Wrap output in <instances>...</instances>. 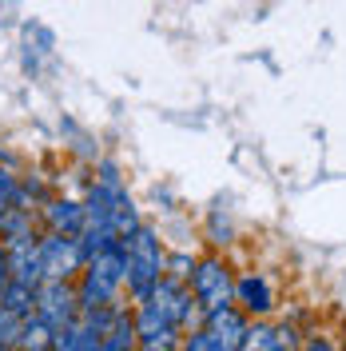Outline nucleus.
<instances>
[{
    "label": "nucleus",
    "mask_w": 346,
    "mask_h": 351,
    "mask_svg": "<svg viewBox=\"0 0 346 351\" xmlns=\"http://www.w3.org/2000/svg\"><path fill=\"white\" fill-rule=\"evenodd\" d=\"M275 331H279V348L282 351H303V339H299L295 324H275Z\"/></svg>",
    "instance_id": "nucleus-16"
},
{
    "label": "nucleus",
    "mask_w": 346,
    "mask_h": 351,
    "mask_svg": "<svg viewBox=\"0 0 346 351\" xmlns=\"http://www.w3.org/2000/svg\"><path fill=\"white\" fill-rule=\"evenodd\" d=\"M44 223H48V232L80 236L84 232V199H52L44 208Z\"/></svg>",
    "instance_id": "nucleus-10"
},
{
    "label": "nucleus",
    "mask_w": 346,
    "mask_h": 351,
    "mask_svg": "<svg viewBox=\"0 0 346 351\" xmlns=\"http://www.w3.org/2000/svg\"><path fill=\"white\" fill-rule=\"evenodd\" d=\"M163 260H168V252L148 223H139L124 240V287L131 291L135 304L163 280Z\"/></svg>",
    "instance_id": "nucleus-2"
},
{
    "label": "nucleus",
    "mask_w": 346,
    "mask_h": 351,
    "mask_svg": "<svg viewBox=\"0 0 346 351\" xmlns=\"http://www.w3.org/2000/svg\"><path fill=\"white\" fill-rule=\"evenodd\" d=\"M88 263V252L80 236H60V232H48L40 240V271L44 280H72L80 276Z\"/></svg>",
    "instance_id": "nucleus-5"
},
{
    "label": "nucleus",
    "mask_w": 346,
    "mask_h": 351,
    "mask_svg": "<svg viewBox=\"0 0 346 351\" xmlns=\"http://www.w3.org/2000/svg\"><path fill=\"white\" fill-rule=\"evenodd\" d=\"M168 351H179V348H168Z\"/></svg>",
    "instance_id": "nucleus-21"
},
{
    "label": "nucleus",
    "mask_w": 346,
    "mask_h": 351,
    "mask_svg": "<svg viewBox=\"0 0 346 351\" xmlns=\"http://www.w3.org/2000/svg\"><path fill=\"white\" fill-rule=\"evenodd\" d=\"M0 307L4 311H12V315H32L36 311V287L21 284V280H8L4 284V291H0Z\"/></svg>",
    "instance_id": "nucleus-12"
},
{
    "label": "nucleus",
    "mask_w": 346,
    "mask_h": 351,
    "mask_svg": "<svg viewBox=\"0 0 346 351\" xmlns=\"http://www.w3.org/2000/svg\"><path fill=\"white\" fill-rule=\"evenodd\" d=\"M199 328H207L227 351H239L243 335L251 328V315L239 304H227V307H215V311H203V315H199Z\"/></svg>",
    "instance_id": "nucleus-8"
},
{
    "label": "nucleus",
    "mask_w": 346,
    "mask_h": 351,
    "mask_svg": "<svg viewBox=\"0 0 346 351\" xmlns=\"http://www.w3.org/2000/svg\"><path fill=\"white\" fill-rule=\"evenodd\" d=\"M343 351H346V324H343Z\"/></svg>",
    "instance_id": "nucleus-20"
},
{
    "label": "nucleus",
    "mask_w": 346,
    "mask_h": 351,
    "mask_svg": "<svg viewBox=\"0 0 346 351\" xmlns=\"http://www.w3.org/2000/svg\"><path fill=\"white\" fill-rule=\"evenodd\" d=\"M12 351H44V348H12Z\"/></svg>",
    "instance_id": "nucleus-19"
},
{
    "label": "nucleus",
    "mask_w": 346,
    "mask_h": 351,
    "mask_svg": "<svg viewBox=\"0 0 346 351\" xmlns=\"http://www.w3.org/2000/svg\"><path fill=\"white\" fill-rule=\"evenodd\" d=\"M131 315H135V343H139V351H168V348H179L183 331L191 328V315H199V304H195L187 284L163 276L139 300V307Z\"/></svg>",
    "instance_id": "nucleus-1"
},
{
    "label": "nucleus",
    "mask_w": 346,
    "mask_h": 351,
    "mask_svg": "<svg viewBox=\"0 0 346 351\" xmlns=\"http://www.w3.org/2000/svg\"><path fill=\"white\" fill-rule=\"evenodd\" d=\"M135 351H139V348H135Z\"/></svg>",
    "instance_id": "nucleus-22"
},
{
    "label": "nucleus",
    "mask_w": 346,
    "mask_h": 351,
    "mask_svg": "<svg viewBox=\"0 0 346 351\" xmlns=\"http://www.w3.org/2000/svg\"><path fill=\"white\" fill-rule=\"evenodd\" d=\"M235 304L251 315V319H267L275 311V291H271V280L259 276V271H247L235 280Z\"/></svg>",
    "instance_id": "nucleus-9"
},
{
    "label": "nucleus",
    "mask_w": 346,
    "mask_h": 351,
    "mask_svg": "<svg viewBox=\"0 0 346 351\" xmlns=\"http://www.w3.org/2000/svg\"><path fill=\"white\" fill-rule=\"evenodd\" d=\"M36 315L52 331L68 328L72 319H80V295H76V284L72 280H44L36 287Z\"/></svg>",
    "instance_id": "nucleus-6"
},
{
    "label": "nucleus",
    "mask_w": 346,
    "mask_h": 351,
    "mask_svg": "<svg viewBox=\"0 0 346 351\" xmlns=\"http://www.w3.org/2000/svg\"><path fill=\"white\" fill-rule=\"evenodd\" d=\"M100 348H104V335L92 324H84V319H72L68 328H60L52 335V348L48 351H100Z\"/></svg>",
    "instance_id": "nucleus-11"
},
{
    "label": "nucleus",
    "mask_w": 346,
    "mask_h": 351,
    "mask_svg": "<svg viewBox=\"0 0 346 351\" xmlns=\"http://www.w3.org/2000/svg\"><path fill=\"white\" fill-rule=\"evenodd\" d=\"M239 351H282V348H279V331H275V324H267V319H255V324L247 328V335H243Z\"/></svg>",
    "instance_id": "nucleus-13"
},
{
    "label": "nucleus",
    "mask_w": 346,
    "mask_h": 351,
    "mask_svg": "<svg viewBox=\"0 0 346 351\" xmlns=\"http://www.w3.org/2000/svg\"><path fill=\"white\" fill-rule=\"evenodd\" d=\"M8 280H12V271H8V256H4V247H0V291H4Z\"/></svg>",
    "instance_id": "nucleus-18"
},
{
    "label": "nucleus",
    "mask_w": 346,
    "mask_h": 351,
    "mask_svg": "<svg viewBox=\"0 0 346 351\" xmlns=\"http://www.w3.org/2000/svg\"><path fill=\"white\" fill-rule=\"evenodd\" d=\"M179 351H227V348H223L207 328H191L183 339H179Z\"/></svg>",
    "instance_id": "nucleus-14"
},
{
    "label": "nucleus",
    "mask_w": 346,
    "mask_h": 351,
    "mask_svg": "<svg viewBox=\"0 0 346 351\" xmlns=\"http://www.w3.org/2000/svg\"><path fill=\"white\" fill-rule=\"evenodd\" d=\"M187 287H191L195 304H199V315L235 304V276H231V267L219 256L195 260V271H191V280H187Z\"/></svg>",
    "instance_id": "nucleus-4"
},
{
    "label": "nucleus",
    "mask_w": 346,
    "mask_h": 351,
    "mask_svg": "<svg viewBox=\"0 0 346 351\" xmlns=\"http://www.w3.org/2000/svg\"><path fill=\"white\" fill-rule=\"evenodd\" d=\"M303 351H338V343H334L330 335H306Z\"/></svg>",
    "instance_id": "nucleus-17"
},
{
    "label": "nucleus",
    "mask_w": 346,
    "mask_h": 351,
    "mask_svg": "<svg viewBox=\"0 0 346 351\" xmlns=\"http://www.w3.org/2000/svg\"><path fill=\"white\" fill-rule=\"evenodd\" d=\"M4 256H8V271L12 280H21L28 287H40L44 284V271H40V236L36 232H16V236H4L0 240Z\"/></svg>",
    "instance_id": "nucleus-7"
},
{
    "label": "nucleus",
    "mask_w": 346,
    "mask_h": 351,
    "mask_svg": "<svg viewBox=\"0 0 346 351\" xmlns=\"http://www.w3.org/2000/svg\"><path fill=\"white\" fill-rule=\"evenodd\" d=\"M191 271H195V260L187 256V252H172V256L163 260V276H168V280L187 284V280H191Z\"/></svg>",
    "instance_id": "nucleus-15"
},
{
    "label": "nucleus",
    "mask_w": 346,
    "mask_h": 351,
    "mask_svg": "<svg viewBox=\"0 0 346 351\" xmlns=\"http://www.w3.org/2000/svg\"><path fill=\"white\" fill-rule=\"evenodd\" d=\"M124 291V243L104 247V252H92L80 271V307H100V304H116Z\"/></svg>",
    "instance_id": "nucleus-3"
}]
</instances>
